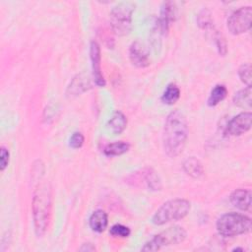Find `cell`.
Wrapping results in <instances>:
<instances>
[{"label":"cell","mask_w":252,"mask_h":252,"mask_svg":"<svg viewBox=\"0 0 252 252\" xmlns=\"http://www.w3.org/2000/svg\"><path fill=\"white\" fill-rule=\"evenodd\" d=\"M183 169L188 175L193 178H199L204 172L202 163L195 157H190L184 160Z\"/></svg>","instance_id":"cell-15"},{"label":"cell","mask_w":252,"mask_h":252,"mask_svg":"<svg viewBox=\"0 0 252 252\" xmlns=\"http://www.w3.org/2000/svg\"><path fill=\"white\" fill-rule=\"evenodd\" d=\"M191 209V204L186 199H172L162 204L152 218V222L156 225H162L169 221H174L185 218Z\"/></svg>","instance_id":"cell-4"},{"label":"cell","mask_w":252,"mask_h":252,"mask_svg":"<svg viewBox=\"0 0 252 252\" xmlns=\"http://www.w3.org/2000/svg\"><path fill=\"white\" fill-rule=\"evenodd\" d=\"M129 57L132 64L136 67L145 68L150 65L149 53L146 47L138 40L131 44L129 49Z\"/></svg>","instance_id":"cell-11"},{"label":"cell","mask_w":252,"mask_h":252,"mask_svg":"<svg viewBox=\"0 0 252 252\" xmlns=\"http://www.w3.org/2000/svg\"><path fill=\"white\" fill-rule=\"evenodd\" d=\"M84 142H85L84 135L81 132H75L73 133V135L69 140V145L73 149H79L83 146Z\"/></svg>","instance_id":"cell-24"},{"label":"cell","mask_w":252,"mask_h":252,"mask_svg":"<svg viewBox=\"0 0 252 252\" xmlns=\"http://www.w3.org/2000/svg\"><path fill=\"white\" fill-rule=\"evenodd\" d=\"M90 55L93 68V76L95 85L98 87L105 86V80L100 69V47L96 41H92L90 46Z\"/></svg>","instance_id":"cell-9"},{"label":"cell","mask_w":252,"mask_h":252,"mask_svg":"<svg viewBox=\"0 0 252 252\" xmlns=\"http://www.w3.org/2000/svg\"><path fill=\"white\" fill-rule=\"evenodd\" d=\"M216 226L220 235L232 237L248 233L252 228V222L247 216L238 213H227L218 219Z\"/></svg>","instance_id":"cell-3"},{"label":"cell","mask_w":252,"mask_h":252,"mask_svg":"<svg viewBox=\"0 0 252 252\" xmlns=\"http://www.w3.org/2000/svg\"><path fill=\"white\" fill-rule=\"evenodd\" d=\"M106 126L113 134H120L127 126V118L121 111L117 110L109 118Z\"/></svg>","instance_id":"cell-14"},{"label":"cell","mask_w":252,"mask_h":252,"mask_svg":"<svg viewBox=\"0 0 252 252\" xmlns=\"http://www.w3.org/2000/svg\"><path fill=\"white\" fill-rule=\"evenodd\" d=\"M214 38L216 39V45H217V48H218L220 54L224 56V54L226 53V43H225L224 38L221 36V34L220 32H216L214 35Z\"/></svg>","instance_id":"cell-25"},{"label":"cell","mask_w":252,"mask_h":252,"mask_svg":"<svg viewBox=\"0 0 252 252\" xmlns=\"http://www.w3.org/2000/svg\"><path fill=\"white\" fill-rule=\"evenodd\" d=\"M188 138V124L183 113L179 110L170 112L163 129V149L170 158L179 156L186 145Z\"/></svg>","instance_id":"cell-1"},{"label":"cell","mask_w":252,"mask_h":252,"mask_svg":"<svg viewBox=\"0 0 252 252\" xmlns=\"http://www.w3.org/2000/svg\"><path fill=\"white\" fill-rule=\"evenodd\" d=\"M109 233L114 236V237H121V238H126L130 235L131 230L128 226L120 224V223H116L114 225H112L110 227Z\"/></svg>","instance_id":"cell-22"},{"label":"cell","mask_w":252,"mask_h":252,"mask_svg":"<svg viewBox=\"0 0 252 252\" xmlns=\"http://www.w3.org/2000/svg\"><path fill=\"white\" fill-rule=\"evenodd\" d=\"M9 158H10L9 151L6 148L2 147L0 150V169H1V171H3L7 167L8 163H9Z\"/></svg>","instance_id":"cell-26"},{"label":"cell","mask_w":252,"mask_h":252,"mask_svg":"<svg viewBox=\"0 0 252 252\" xmlns=\"http://www.w3.org/2000/svg\"><path fill=\"white\" fill-rule=\"evenodd\" d=\"M89 224L93 231H95L98 233L104 231L108 224L107 214L102 210L94 211L89 219Z\"/></svg>","instance_id":"cell-13"},{"label":"cell","mask_w":252,"mask_h":252,"mask_svg":"<svg viewBox=\"0 0 252 252\" xmlns=\"http://www.w3.org/2000/svg\"><path fill=\"white\" fill-rule=\"evenodd\" d=\"M176 16L175 3L172 1H164L160 7V14L158 18V26L162 34H166L172 22Z\"/></svg>","instance_id":"cell-10"},{"label":"cell","mask_w":252,"mask_h":252,"mask_svg":"<svg viewBox=\"0 0 252 252\" xmlns=\"http://www.w3.org/2000/svg\"><path fill=\"white\" fill-rule=\"evenodd\" d=\"M238 76L242 83L247 85V87H251V66L248 63L242 64L238 69Z\"/></svg>","instance_id":"cell-21"},{"label":"cell","mask_w":252,"mask_h":252,"mask_svg":"<svg viewBox=\"0 0 252 252\" xmlns=\"http://www.w3.org/2000/svg\"><path fill=\"white\" fill-rule=\"evenodd\" d=\"M230 203L240 211H248L251 206V192L246 189H236L229 197Z\"/></svg>","instance_id":"cell-12"},{"label":"cell","mask_w":252,"mask_h":252,"mask_svg":"<svg viewBox=\"0 0 252 252\" xmlns=\"http://www.w3.org/2000/svg\"><path fill=\"white\" fill-rule=\"evenodd\" d=\"M186 235L187 233L182 226H170L148 241L142 247V251H158L164 246L179 244L185 240Z\"/></svg>","instance_id":"cell-6"},{"label":"cell","mask_w":252,"mask_h":252,"mask_svg":"<svg viewBox=\"0 0 252 252\" xmlns=\"http://www.w3.org/2000/svg\"><path fill=\"white\" fill-rule=\"evenodd\" d=\"M239 250H240V251H243V248H234V249H233V251H239Z\"/></svg>","instance_id":"cell-28"},{"label":"cell","mask_w":252,"mask_h":252,"mask_svg":"<svg viewBox=\"0 0 252 252\" xmlns=\"http://www.w3.org/2000/svg\"><path fill=\"white\" fill-rule=\"evenodd\" d=\"M81 251H94L95 250V248L91 244V243H85L83 244V246L80 248Z\"/></svg>","instance_id":"cell-27"},{"label":"cell","mask_w":252,"mask_h":252,"mask_svg":"<svg viewBox=\"0 0 252 252\" xmlns=\"http://www.w3.org/2000/svg\"><path fill=\"white\" fill-rule=\"evenodd\" d=\"M252 89L251 87H246L243 90L237 92L233 96V102L235 105L242 108H251L252 104Z\"/></svg>","instance_id":"cell-16"},{"label":"cell","mask_w":252,"mask_h":252,"mask_svg":"<svg viewBox=\"0 0 252 252\" xmlns=\"http://www.w3.org/2000/svg\"><path fill=\"white\" fill-rule=\"evenodd\" d=\"M89 86V81L86 80V78H81V76H78V78H75L70 84L68 88V95L80 94L82 92L88 90Z\"/></svg>","instance_id":"cell-20"},{"label":"cell","mask_w":252,"mask_h":252,"mask_svg":"<svg viewBox=\"0 0 252 252\" xmlns=\"http://www.w3.org/2000/svg\"><path fill=\"white\" fill-rule=\"evenodd\" d=\"M227 94V89L224 85H217L212 90L209 98H208V105L209 106H216L219 104L221 100L224 99V97Z\"/></svg>","instance_id":"cell-18"},{"label":"cell","mask_w":252,"mask_h":252,"mask_svg":"<svg viewBox=\"0 0 252 252\" xmlns=\"http://www.w3.org/2000/svg\"><path fill=\"white\" fill-rule=\"evenodd\" d=\"M180 97V90L174 84H169L161 95V101L165 104H174Z\"/></svg>","instance_id":"cell-19"},{"label":"cell","mask_w":252,"mask_h":252,"mask_svg":"<svg viewBox=\"0 0 252 252\" xmlns=\"http://www.w3.org/2000/svg\"><path fill=\"white\" fill-rule=\"evenodd\" d=\"M252 24L251 6L240 7L234 11L227 19V29L230 33L237 35L250 30Z\"/></svg>","instance_id":"cell-7"},{"label":"cell","mask_w":252,"mask_h":252,"mask_svg":"<svg viewBox=\"0 0 252 252\" xmlns=\"http://www.w3.org/2000/svg\"><path fill=\"white\" fill-rule=\"evenodd\" d=\"M135 4L130 1L120 2L115 5L109 14V23L113 32L119 36L127 35L132 29V15Z\"/></svg>","instance_id":"cell-5"},{"label":"cell","mask_w":252,"mask_h":252,"mask_svg":"<svg viewBox=\"0 0 252 252\" xmlns=\"http://www.w3.org/2000/svg\"><path fill=\"white\" fill-rule=\"evenodd\" d=\"M198 25L202 29L213 28V20H212L210 11H208L207 9H204L200 12L198 16Z\"/></svg>","instance_id":"cell-23"},{"label":"cell","mask_w":252,"mask_h":252,"mask_svg":"<svg viewBox=\"0 0 252 252\" xmlns=\"http://www.w3.org/2000/svg\"><path fill=\"white\" fill-rule=\"evenodd\" d=\"M130 148V145L126 142L119 141V142H114L110 143L105 146L103 149V153L107 157H116V156H121L128 152Z\"/></svg>","instance_id":"cell-17"},{"label":"cell","mask_w":252,"mask_h":252,"mask_svg":"<svg viewBox=\"0 0 252 252\" xmlns=\"http://www.w3.org/2000/svg\"><path fill=\"white\" fill-rule=\"evenodd\" d=\"M251 120L252 114L250 111L241 112L227 123L224 133L229 136H240L251 128Z\"/></svg>","instance_id":"cell-8"},{"label":"cell","mask_w":252,"mask_h":252,"mask_svg":"<svg viewBox=\"0 0 252 252\" xmlns=\"http://www.w3.org/2000/svg\"><path fill=\"white\" fill-rule=\"evenodd\" d=\"M32 207L35 234L42 237L46 232L51 211V190L48 183L43 182L36 186Z\"/></svg>","instance_id":"cell-2"}]
</instances>
